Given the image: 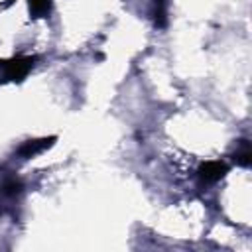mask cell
<instances>
[{
  "mask_svg": "<svg viewBox=\"0 0 252 252\" xmlns=\"http://www.w3.org/2000/svg\"><path fill=\"white\" fill-rule=\"evenodd\" d=\"M197 173H199V179L203 183H215L226 173V163H222V161H205L199 167Z\"/></svg>",
  "mask_w": 252,
  "mask_h": 252,
  "instance_id": "cell-2",
  "label": "cell"
},
{
  "mask_svg": "<svg viewBox=\"0 0 252 252\" xmlns=\"http://www.w3.org/2000/svg\"><path fill=\"white\" fill-rule=\"evenodd\" d=\"M156 24L163 26L165 24V0H156Z\"/></svg>",
  "mask_w": 252,
  "mask_h": 252,
  "instance_id": "cell-6",
  "label": "cell"
},
{
  "mask_svg": "<svg viewBox=\"0 0 252 252\" xmlns=\"http://www.w3.org/2000/svg\"><path fill=\"white\" fill-rule=\"evenodd\" d=\"M55 142V138H41V140H30V142H26L20 150H18V154L22 156V158H33V156H37V154H41L43 150H47L51 144Z\"/></svg>",
  "mask_w": 252,
  "mask_h": 252,
  "instance_id": "cell-3",
  "label": "cell"
},
{
  "mask_svg": "<svg viewBox=\"0 0 252 252\" xmlns=\"http://www.w3.org/2000/svg\"><path fill=\"white\" fill-rule=\"evenodd\" d=\"M33 65V57H14V59H8V61H0V67L6 75V79L10 81H22L28 71L32 69Z\"/></svg>",
  "mask_w": 252,
  "mask_h": 252,
  "instance_id": "cell-1",
  "label": "cell"
},
{
  "mask_svg": "<svg viewBox=\"0 0 252 252\" xmlns=\"http://www.w3.org/2000/svg\"><path fill=\"white\" fill-rule=\"evenodd\" d=\"M20 191H22V183H20L18 179H10V181L4 183V193H6V195H16V193H20Z\"/></svg>",
  "mask_w": 252,
  "mask_h": 252,
  "instance_id": "cell-7",
  "label": "cell"
},
{
  "mask_svg": "<svg viewBox=\"0 0 252 252\" xmlns=\"http://www.w3.org/2000/svg\"><path fill=\"white\" fill-rule=\"evenodd\" d=\"M30 8L33 14L41 16V14H47L49 8H51V0H30Z\"/></svg>",
  "mask_w": 252,
  "mask_h": 252,
  "instance_id": "cell-5",
  "label": "cell"
},
{
  "mask_svg": "<svg viewBox=\"0 0 252 252\" xmlns=\"http://www.w3.org/2000/svg\"><path fill=\"white\" fill-rule=\"evenodd\" d=\"M234 159L238 165H244V167H248L252 163V152H250V144L246 140H240V148L236 150Z\"/></svg>",
  "mask_w": 252,
  "mask_h": 252,
  "instance_id": "cell-4",
  "label": "cell"
}]
</instances>
